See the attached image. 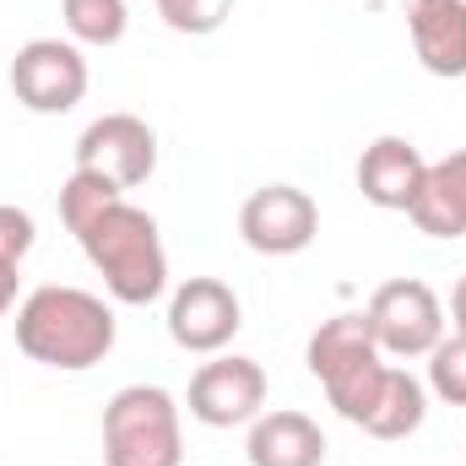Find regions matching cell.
<instances>
[{
    "label": "cell",
    "mask_w": 466,
    "mask_h": 466,
    "mask_svg": "<svg viewBox=\"0 0 466 466\" xmlns=\"http://www.w3.org/2000/svg\"><path fill=\"white\" fill-rule=\"evenodd\" d=\"M115 337H119L115 309L87 288L44 282L16 304V348L44 369L82 374V369H93L115 352Z\"/></svg>",
    "instance_id": "cell-2"
},
{
    "label": "cell",
    "mask_w": 466,
    "mask_h": 466,
    "mask_svg": "<svg viewBox=\"0 0 466 466\" xmlns=\"http://www.w3.org/2000/svg\"><path fill=\"white\" fill-rule=\"evenodd\" d=\"M326 434L309 412H293V407H277V412H260L249 423V440H244V456L249 466H326Z\"/></svg>",
    "instance_id": "cell-13"
},
{
    "label": "cell",
    "mask_w": 466,
    "mask_h": 466,
    "mask_svg": "<svg viewBox=\"0 0 466 466\" xmlns=\"http://www.w3.org/2000/svg\"><path fill=\"white\" fill-rule=\"evenodd\" d=\"M423 418H429V385L412 369L390 363L380 390H374V401H369V412L358 418V429L369 440H412L423 429Z\"/></svg>",
    "instance_id": "cell-15"
},
{
    "label": "cell",
    "mask_w": 466,
    "mask_h": 466,
    "mask_svg": "<svg viewBox=\"0 0 466 466\" xmlns=\"http://www.w3.org/2000/svg\"><path fill=\"white\" fill-rule=\"evenodd\" d=\"M76 168L104 174L119 190H136L157 174V130L141 115H98L82 136H76Z\"/></svg>",
    "instance_id": "cell-9"
},
{
    "label": "cell",
    "mask_w": 466,
    "mask_h": 466,
    "mask_svg": "<svg viewBox=\"0 0 466 466\" xmlns=\"http://www.w3.org/2000/svg\"><path fill=\"white\" fill-rule=\"evenodd\" d=\"M429 396H440L445 407H466V337H440V348L429 352Z\"/></svg>",
    "instance_id": "cell-18"
},
{
    "label": "cell",
    "mask_w": 466,
    "mask_h": 466,
    "mask_svg": "<svg viewBox=\"0 0 466 466\" xmlns=\"http://www.w3.org/2000/svg\"><path fill=\"white\" fill-rule=\"evenodd\" d=\"M60 16H66V38L93 44V49H115L130 27L125 0H60Z\"/></svg>",
    "instance_id": "cell-16"
},
{
    "label": "cell",
    "mask_w": 466,
    "mask_h": 466,
    "mask_svg": "<svg viewBox=\"0 0 466 466\" xmlns=\"http://www.w3.org/2000/svg\"><path fill=\"white\" fill-rule=\"evenodd\" d=\"M320 233V207L299 185H260L238 207V238L255 255H304Z\"/></svg>",
    "instance_id": "cell-8"
},
{
    "label": "cell",
    "mask_w": 466,
    "mask_h": 466,
    "mask_svg": "<svg viewBox=\"0 0 466 466\" xmlns=\"http://www.w3.org/2000/svg\"><path fill=\"white\" fill-rule=\"evenodd\" d=\"M157 16L179 38H212L233 16V0H157Z\"/></svg>",
    "instance_id": "cell-19"
},
{
    "label": "cell",
    "mask_w": 466,
    "mask_h": 466,
    "mask_svg": "<svg viewBox=\"0 0 466 466\" xmlns=\"http://www.w3.org/2000/svg\"><path fill=\"white\" fill-rule=\"evenodd\" d=\"M16 271H22V266H5V260H0V315L16 309V282H22Z\"/></svg>",
    "instance_id": "cell-21"
},
{
    "label": "cell",
    "mask_w": 466,
    "mask_h": 466,
    "mask_svg": "<svg viewBox=\"0 0 466 466\" xmlns=\"http://www.w3.org/2000/svg\"><path fill=\"white\" fill-rule=\"evenodd\" d=\"M363 315H369V331H374L380 352L401 358V363L429 358V352L440 348V337H445V304H440V293L423 277H390V282H380L369 293Z\"/></svg>",
    "instance_id": "cell-5"
},
{
    "label": "cell",
    "mask_w": 466,
    "mask_h": 466,
    "mask_svg": "<svg viewBox=\"0 0 466 466\" xmlns=\"http://www.w3.org/2000/svg\"><path fill=\"white\" fill-rule=\"evenodd\" d=\"M33 244H38V223H33V212L0 201V260H5V266H22V260L33 255Z\"/></svg>",
    "instance_id": "cell-20"
},
{
    "label": "cell",
    "mask_w": 466,
    "mask_h": 466,
    "mask_svg": "<svg viewBox=\"0 0 466 466\" xmlns=\"http://www.w3.org/2000/svg\"><path fill=\"white\" fill-rule=\"evenodd\" d=\"M244 331V304L223 277H190L174 288L168 299V337L174 348L196 352V358H212V352H228V342Z\"/></svg>",
    "instance_id": "cell-10"
},
{
    "label": "cell",
    "mask_w": 466,
    "mask_h": 466,
    "mask_svg": "<svg viewBox=\"0 0 466 466\" xmlns=\"http://www.w3.org/2000/svg\"><path fill=\"white\" fill-rule=\"evenodd\" d=\"M407 33L429 76H466V0H407Z\"/></svg>",
    "instance_id": "cell-12"
},
{
    "label": "cell",
    "mask_w": 466,
    "mask_h": 466,
    "mask_svg": "<svg viewBox=\"0 0 466 466\" xmlns=\"http://www.w3.org/2000/svg\"><path fill=\"white\" fill-rule=\"evenodd\" d=\"M266 369L244 352H212L196 374H190V418L207 429H249L266 412Z\"/></svg>",
    "instance_id": "cell-7"
},
{
    "label": "cell",
    "mask_w": 466,
    "mask_h": 466,
    "mask_svg": "<svg viewBox=\"0 0 466 466\" xmlns=\"http://www.w3.org/2000/svg\"><path fill=\"white\" fill-rule=\"evenodd\" d=\"M451 320H456V331L466 337V277L451 288Z\"/></svg>",
    "instance_id": "cell-22"
},
{
    "label": "cell",
    "mask_w": 466,
    "mask_h": 466,
    "mask_svg": "<svg viewBox=\"0 0 466 466\" xmlns=\"http://www.w3.org/2000/svg\"><path fill=\"white\" fill-rule=\"evenodd\" d=\"M87 255V266L104 277V293L125 309H147L168 293V249L157 218L136 201L115 196L109 207H98L82 228L71 233Z\"/></svg>",
    "instance_id": "cell-1"
},
{
    "label": "cell",
    "mask_w": 466,
    "mask_h": 466,
    "mask_svg": "<svg viewBox=\"0 0 466 466\" xmlns=\"http://www.w3.org/2000/svg\"><path fill=\"white\" fill-rule=\"evenodd\" d=\"M11 93L27 115H71L87 98V55L71 38H27L11 55Z\"/></svg>",
    "instance_id": "cell-6"
},
{
    "label": "cell",
    "mask_w": 466,
    "mask_h": 466,
    "mask_svg": "<svg viewBox=\"0 0 466 466\" xmlns=\"http://www.w3.org/2000/svg\"><path fill=\"white\" fill-rule=\"evenodd\" d=\"M115 196H125V190L109 185L104 174H93V168H71V179L60 185V223L76 233L93 212H98V207H109Z\"/></svg>",
    "instance_id": "cell-17"
},
{
    "label": "cell",
    "mask_w": 466,
    "mask_h": 466,
    "mask_svg": "<svg viewBox=\"0 0 466 466\" xmlns=\"http://www.w3.org/2000/svg\"><path fill=\"white\" fill-rule=\"evenodd\" d=\"M185 407L163 385H125L104 407V466H185Z\"/></svg>",
    "instance_id": "cell-4"
},
{
    "label": "cell",
    "mask_w": 466,
    "mask_h": 466,
    "mask_svg": "<svg viewBox=\"0 0 466 466\" xmlns=\"http://www.w3.org/2000/svg\"><path fill=\"white\" fill-rule=\"evenodd\" d=\"M407 218L429 238H466V147L440 157V163H429L423 190H418Z\"/></svg>",
    "instance_id": "cell-14"
},
{
    "label": "cell",
    "mask_w": 466,
    "mask_h": 466,
    "mask_svg": "<svg viewBox=\"0 0 466 466\" xmlns=\"http://www.w3.org/2000/svg\"><path fill=\"white\" fill-rule=\"evenodd\" d=\"M423 174H429V157L407 136H374L358 157V190L380 212H412Z\"/></svg>",
    "instance_id": "cell-11"
},
{
    "label": "cell",
    "mask_w": 466,
    "mask_h": 466,
    "mask_svg": "<svg viewBox=\"0 0 466 466\" xmlns=\"http://www.w3.org/2000/svg\"><path fill=\"white\" fill-rule=\"evenodd\" d=\"M304 363H309V374L320 380V390H326V401L337 407V418H348L352 429H358V418L369 412V401H374V390H380V380H385V352L374 342V331H369V315L358 309V315H331V320H320V331L309 337V348H304Z\"/></svg>",
    "instance_id": "cell-3"
}]
</instances>
